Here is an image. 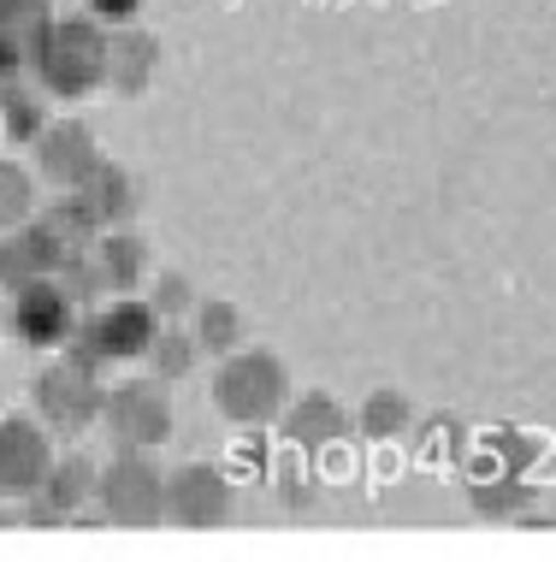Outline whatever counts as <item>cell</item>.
Returning <instances> with one entry per match:
<instances>
[{
    "label": "cell",
    "mask_w": 556,
    "mask_h": 562,
    "mask_svg": "<svg viewBox=\"0 0 556 562\" xmlns=\"http://www.w3.org/2000/svg\"><path fill=\"white\" fill-rule=\"evenodd\" d=\"M195 302V291H190V279H178V272H160V291H155V308L160 314H184Z\"/></svg>",
    "instance_id": "cell-22"
},
{
    "label": "cell",
    "mask_w": 556,
    "mask_h": 562,
    "mask_svg": "<svg viewBox=\"0 0 556 562\" xmlns=\"http://www.w3.org/2000/svg\"><path fill=\"white\" fill-rule=\"evenodd\" d=\"M167 521L190 527V533H214L231 521V480L214 462H190L167 480Z\"/></svg>",
    "instance_id": "cell-8"
},
{
    "label": "cell",
    "mask_w": 556,
    "mask_h": 562,
    "mask_svg": "<svg viewBox=\"0 0 556 562\" xmlns=\"http://www.w3.org/2000/svg\"><path fill=\"white\" fill-rule=\"evenodd\" d=\"M12 331L30 344V349H66L71 331H78V302L71 291L54 279H24L19 296H12Z\"/></svg>",
    "instance_id": "cell-5"
},
{
    "label": "cell",
    "mask_w": 556,
    "mask_h": 562,
    "mask_svg": "<svg viewBox=\"0 0 556 562\" xmlns=\"http://www.w3.org/2000/svg\"><path fill=\"white\" fill-rule=\"evenodd\" d=\"M30 403H36L42 427L54 432H89V420H101V391H95V373L78 368V361H59L30 385Z\"/></svg>",
    "instance_id": "cell-6"
},
{
    "label": "cell",
    "mask_w": 556,
    "mask_h": 562,
    "mask_svg": "<svg viewBox=\"0 0 556 562\" xmlns=\"http://www.w3.org/2000/svg\"><path fill=\"white\" fill-rule=\"evenodd\" d=\"M24 59L42 78L48 95H89L95 83H107V36L101 19H42L24 36Z\"/></svg>",
    "instance_id": "cell-1"
},
{
    "label": "cell",
    "mask_w": 556,
    "mask_h": 562,
    "mask_svg": "<svg viewBox=\"0 0 556 562\" xmlns=\"http://www.w3.org/2000/svg\"><path fill=\"white\" fill-rule=\"evenodd\" d=\"M155 59H160L155 36L118 30V36H107V83L125 89V95H137V89H148V78H155Z\"/></svg>",
    "instance_id": "cell-13"
},
{
    "label": "cell",
    "mask_w": 556,
    "mask_h": 562,
    "mask_svg": "<svg viewBox=\"0 0 556 562\" xmlns=\"http://www.w3.org/2000/svg\"><path fill=\"white\" fill-rule=\"evenodd\" d=\"M78 195L89 202V214H95L101 225H118L131 207H137V184H131V172H125V166H113V160L89 166V178L78 184Z\"/></svg>",
    "instance_id": "cell-14"
},
{
    "label": "cell",
    "mask_w": 556,
    "mask_h": 562,
    "mask_svg": "<svg viewBox=\"0 0 556 562\" xmlns=\"http://www.w3.org/2000/svg\"><path fill=\"white\" fill-rule=\"evenodd\" d=\"M95 160H101V155H95V136H89V125H78V119L42 125V136H36V166H42V178H48V184L78 190Z\"/></svg>",
    "instance_id": "cell-10"
},
{
    "label": "cell",
    "mask_w": 556,
    "mask_h": 562,
    "mask_svg": "<svg viewBox=\"0 0 556 562\" xmlns=\"http://www.w3.org/2000/svg\"><path fill=\"white\" fill-rule=\"evenodd\" d=\"M0 267H7V243H0Z\"/></svg>",
    "instance_id": "cell-24"
},
{
    "label": "cell",
    "mask_w": 556,
    "mask_h": 562,
    "mask_svg": "<svg viewBox=\"0 0 556 562\" xmlns=\"http://www.w3.org/2000/svg\"><path fill=\"white\" fill-rule=\"evenodd\" d=\"M291 403V373H284L279 356L266 349H237V356L219 361L214 373V408L237 427H266L279 420V408Z\"/></svg>",
    "instance_id": "cell-2"
},
{
    "label": "cell",
    "mask_w": 556,
    "mask_h": 562,
    "mask_svg": "<svg viewBox=\"0 0 556 562\" xmlns=\"http://www.w3.org/2000/svg\"><path fill=\"white\" fill-rule=\"evenodd\" d=\"M155 331H160V308H155V302L118 296V302H107V308L83 326V344L71 349V361L89 368V373H95L101 361H137V356H148Z\"/></svg>",
    "instance_id": "cell-3"
},
{
    "label": "cell",
    "mask_w": 556,
    "mask_h": 562,
    "mask_svg": "<svg viewBox=\"0 0 556 562\" xmlns=\"http://www.w3.org/2000/svg\"><path fill=\"white\" fill-rule=\"evenodd\" d=\"M89 492H95V468H89L83 456H66V462L48 468V480H42L36 504H30V521H42V527L66 521V515L78 509Z\"/></svg>",
    "instance_id": "cell-12"
},
{
    "label": "cell",
    "mask_w": 556,
    "mask_h": 562,
    "mask_svg": "<svg viewBox=\"0 0 556 562\" xmlns=\"http://www.w3.org/2000/svg\"><path fill=\"white\" fill-rule=\"evenodd\" d=\"M101 420L125 450H148V445H167L172 438V397H167V379L160 385H118L101 397Z\"/></svg>",
    "instance_id": "cell-7"
},
{
    "label": "cell",
    "mask_w": 556,
    "mask_h": 562,
    "mask_svg": "<svg viewBox=\"0 0 556 562\" xmlns=\"http://www.w3.org/2000/svg\"><path fill=\"white\" fill-rule=\"evenodd\" d=\"M237 326H243V321H237L231 302H202V308H195V344L214 349V356H231Z\"/></svg>",
    "instance_id": "cell-18"
},
{
    "label": "cell",
    "mask_w": 556,
    "mask_h": 562,
    "mask_svg": "<svg viewBox=\"0 0 556 562\" xmlns=\"http://www.w3.org/2000/svg\"><path fill=\"white\" fill-rule=\"evenodd\" d=\"M24 220H30V172L0 160V225H24Z\"/></svg>",
    "instance_id": "cell-20"
},
{
    "label": "cell",
    "mask_w": 556,
    "mask_h": 562,
    "mask_svg": "<svg viewBox=\"0 0 556 562\" xmlns=\"http://www.w3.org/2000/svg\"><path fill=\"white\" fill-rule=\"evenodd\" d=\"M284 432H291L303 450H320V445H338V438L350 432V420H343V408L332 397H320V391H314V397H303L291 415H284Z\"/></svg>",
    "instance_id": "cell-15"
},
{
    "label": "cell",
    "mask_w": 556,
    "mask_h": 562,
    "mask_svg": "<svg viewBox=\"0 0 556 562\" xmlns=\"http://www.w3.org/2000/svg\"><path fill=\"white\" fill-rule=\"evenodd\" d=\"M95 492H101V515L113 527H160L167 521V474L143 450L118 456L107 474L95 480Z\"/></svg>",
    "instance_id": "cell-4"
},
{
    "label": "cell",
    "mask_w": 556,
    "mask_h": 562,
    "mask_svg": "<svg viewBox=\"0 0 556 562\" xmlns=\"http://www.w3.org/2000/svg\"><path fill=\"white\" fill-rule=\"evenodd\" d=\"M48 7H54V0H48Z\"/></svg>",
    "instance_id": "cell-26"
},
{
    "label": "cell",
    "mask_w": 556,
    "mask_h": 562,
    "mask_svg": "<svg viewBox=\"0 0 556 562\" xmlns=\"http://www.w3.org/2000/svg\"><path fill=\"white\" fill-rule=\"evenodd\" d=\"M148 356H155V373H160V379H178V373H190L195 344H184V331H155Z\"/></svg>",
    "instance_id": "cell-21"
},
{
    "label": "cell",
    "mask_w": 556,
    "mask_h": 562,
    "mask_svg": "<svg viewBox=\"0 0 556 562\" xmlns=\"http://www.w3.org/2000/svg\"><path fill=\"white\" fill-rule=\"evenodd\" d=\"M66 255H71V243L54 232L48 220H24V232H19V243H7V267H0V279H48V272H59L66 267Z\"/></svg>",
    "instance_id": "cell-11"
},
{
    "label": "cell",
    "mask_w": 556,
    "mask_h": 562,
    "mask_svg": "<svg viewBox=\"0 0 556 562\" xmlns=\"http://www.w3.org/2000/svg\"><path fill=\"white\" fill-rule=\"evenodd\" d=\"M0 125H7L12 143H36V136H42V101L7 89V101H0Z\"/></svg>",
    "instance_id": "cell-19"
},
{
    "label": "cell",
    "mask_w": 556,
    "mask_h": 562,
    "mask_svg": "<svg viewBox=\"0 0 556 562\" xmlns=\"http://www.w3.org/2000/svg\"><path fill=\"white\" fill-rule=\"evenodd\" d=\"M95 255H101V267H107V284H113V291H137V284H143V272H148V243H143V237L113 232V237L95 243Z\"/></svg>",
    "instance_id": "cell-16"
},
{
    "label": "cell",
    "mask_w": 556,
    "mask_h": 562,
    "mask_svg": "<svg viewBox=\"0 0 556 562\" xmlns=\"http://www.w3.org/2000/svg\"><path fill=\"white\" fill-rule=\"evenodd\" d=\"M362 432L367 438L409 432V397H402V391H373V397L362 403Z\"/></svg>",
    "instance_id": "cell-17"
},
{
    "label": "cell",
    "mask_w": 556,
    "mask_h": 562,
    "mask_svg": "<svg viewBox=\"0 0 556 562\" xmlns=\"http://www.w3.org/2000/svg\"><path fill=\"white\" fill-rule=\"evenodd\" d=\"M137 7H143V0H89V19H101V24H131V19H137Z\"/></svg>",
    "instance_id": "cell-23"
},
{
    "label": "cell",
    "mask_w": 556,
    "mask_h": 562,
    "mask_svg": "<svg viewBox=\"0 0 556 562\" xmlns=\"http://www.w3.org/2000/svg\"><path fill=\"white\" fill-rule=\"evenodd\" d=\"M0 101H7V78H0Z\"/></svg>",
    "instance_id": "cell-25"
},
{
    "label": "cell",
    "mask_w": 556,
    "mask_h": 562,
    "mask_svg": "<svg viewBox=\"0 0 556 562\" xmlns=\"http://www.w3.org/2000/svg\"><path fill=\"white\" fill-rule=\"evenodd\" d=\"M54 468L48 432L36 427L30 415H7L0 420V492L7 497H36L42 480Z\"/></svg>",
    "instance_id": "cell-9"
}]
</instances>
